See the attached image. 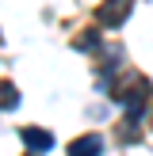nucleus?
<instances>
[{
  "label": "nucleus",
  "instance_id": "nucleus-1",
  "mask_svg": "<svg viewBox=\"0 0 153 156\" xmlns=\"http://www.w3.org/2000/svg\"><path fill=\"white\" fill-rule=\"evenodd\" d=\"M111 95H115V103L126 107V114H142L145 99H149V80L138 76V73H126V76H122V84L111 91Z\"/></svg>",
  "mask_w": 153,
  "mask_h": 156
},
{
  "label": "nucleus",
  "instance_id": "nucleus-2",
  "mask_svg": "<svg viewBox=\"0 0 153 156\" xmlns=\"http://www.w3.org/2000/svg\"><path fill=\"white\" fill-rule=\"evenodd\" d=\"M130 4L134 0H103V8H99V23H107V27H122L130 15Z\"/></svg>",
  "mask_w": 153,
  "mask_h": 156
},
{
  "label": "nucleus",
  "instance_id": "nucleus-3",
  "mask_svg": "<svg viewBox=\"0 0 153 156\" xmlns=\"http://www.w3.org/2000/svg\"><path fill=\"white\" fill-rule=\"evenodd\" d=\"M19 137H23V145H27L31 152H50L54 149V137L46 133V129H38V126H23Z\"/></svg>",
  "mask_w": 153,
  "mask_h": 156
},
{
  "label": "nucleus",
  "instance_id": "nucleus-4",
  "mask_svg": "<svg viewBox=\"0 0 153 156\" xmlns=\"http://www.w3.org/2000/svg\"><path fill=\"white\" fill-rule=\"evenodd\" d=\"M99 152H103V137L99 133H84L69 145V156H99Z\"/></svg>",
  "mask_w": 153,
  "mask_h": 156
},
{
  "label": "nucleus",
  "instance_id": "nucleus-5",
  "mask_svg": "<svg viewBox=\"0 0 153 156\" xmlns=\"http://www.w3.org/2000/svg\"><path fill=\"white\" fill-rule=\"evenodd\" d=\"M15 103H19V91H15V84H0V107H4V111H12Z\"/></svg>",
  "mask_w": 153,
  "mask_h": 156
},
{
  "label": "nucleus",
  "instance_id": "nucleus-6",
  "mask_svg": "<svg viewBox=\"0 0 153 156\" xmlns=\"http://www.w3.org/2000/svg\"><path fill=\"white\" fill-rule=\"evenodd\" d=\"M76 50H99V34L96 30H80L76 34Z\"/></svg>",
  "mask_w": 153,
  "mask_h": 156
}]
</instances>
